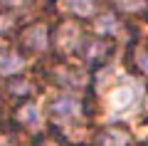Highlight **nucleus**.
I'll use <instances>...</instances> for the list:
<instances>
[{
  "label": "nucleus",
  "mask_w": 148,
  "mask_h": 146,
  "mask_svg": "<svg viewBox=\"0 0 148 146\" xmlns=\"http://www.w3.org/2000/svg\"><path fill=\"white\" fill-rule=\"evenodd\" d=\"M141 84H121V87H116L114 92H111L109 97V109H111V116L109 119H123L126 114H131V111L138 109V104H141Z\"/></svg>",
  "instance_id": "obj_1"
},
{
  "label": "nucleus",
  "mask_w": 148,
  "mask_h": 146,
  "mask_svg": "<svg viewBox=\"0 0 148 146\" xmlns=\"http://www.w3.org/2000/svg\"><path fill=\"white\" fill-rule=\"evenodd\" d=\"M82 111V104L79 99H74V97H62L52 104V116L57 121H67V119H74V116H79Z\"/></svg>",
  "instance_id": "obj_2"
},
{
  "label": "nucleus",
  "mask_w": 148,
  "mask_h": 146,
  "mask_svg": "<svg viewBox=\"0 0 148 146\" xmlns=\"http://www.w3.org/2000/svg\"><path fill=\"white\" fill-rule=\"evenodd\" d=\"M25 42L32 47V50H37V52L47 50V45H49V40H47V27H45V25L30 27V30L25 32Z\"/></svg>",
  "instance_id": "obj_3"
},
{
  "label": "nucleus",
  "mask_w": 148,
  "mask_h": 146,
  "mask_svg": "<svg viewBox=\"0 0 148 146\" xmlns=\"http://www.w3.org/2000/svg\"><path fill=\"white\" fill-rule=\"evenodd\" d=\"M25 67V60L15 52H0V74H15Z\"/></svg>",
  "instance_id": "obj_4"
},
{
  "label": "nucleus",
  "mask_w": 148,
  "mask_h": 146,
  "mask_svg": "<svg viewBox=\"0 0 148 146\" xmlns=\"http://www.w3.org/2000/svg\"><path fill=\"white\" fill-rule=\"evenodd\" d=\"M79 42V27L77 25H62V30H59V47L62 50H74V45Z\"/></svg>",
  "instance_id": "obj_5"
},
{
  "label": "nucleus",
  "mask_w": 148,
  "mask_h": 146,
  "mask_svg": "<svg viewBox=\"0 0 148 146\" xmlns=\"http://www.w3.org/2000/svg\"><path fill=\"white\" fill-rule=\"evenodd\" d=\"M62 8L69 12H74V15H91L94 12V0H62Z\"/></svg>",
  "instance_id": "obj_6"
},
{
  "label": "nucleus",
  "mask_w": 148,
  "mask_h": 146,
  "mask_svg": "<svg viewBox=\"0 0 148 146\" xmlns=\"http://www.w3.org/2000/svg\"><path fill=\"white\" fill-rule=\"evenodd\" d=\"M17 119L22 121V124H27V126H40V109H37L35 104H25L20 111H17Z\"/></svg>",
  "instance_id": "obj_7"
},
{
  "label": "nucleus",
  "mask_w": 148,
  "mask_h": 146,
  "mask_svg": "<svg viewBox=\"0 0 148 146\" xmlns=\"http://www.w3.org/2000/svg\"><path fill=\"white\" fill-rule=\"evenodd\" d=\"M94 30L99 32V35H114V32L119 30V25H116V20H114V15H101L99 20H96Z\"/></svg>",
  "instance_id": "obj_8"
},
{
  "label": "nucleus",
  "mask_w": 148,
  "mask_h": 146,
  "mask_svg": "<svg viewBox=\"0 0 148 146\" xmlns=\"http://www.w3.org/2000/svg\"><path fill=\"white\" fill-rule=\"evenodd\" d=\"M128 144V136L123 131H106L101 134V146H126Z\"/></svg>",
  "instance_id": "obj_9"
},
{
  "label": "nucleus",
  "mask_w": 148,
  "mask_h": 146,
  "mask_svg": "<svg viewBox=\"0 0 148 146\" xmlns=\"http://www.w3.org/2000/svg\"><path fill=\"white\" fill-rule=\"evenodd\" d=\"M116 5L121 8V10H141L143 0H116Z\"/></svg>",
  "instance_id": "obj_10"
},
{
  "label": "nucleus",
  "mask_w": 148,
  "mask_h": 146,
  "mask_svg": "<svg viewBox=\"0 0 148 146\" xmlns=\"http://www.w3.org/2000/svg\"><path fill=\"white\" fill-rule=\"evenodd\" d=\"M136 62H138V67H141L143 72L148 74V52H138V57H136Z\"/></svg>",
  "instance_id": "obj_11"
},
{
  "label": "nucleus",
  "mask_w": 148,
  "mask_h": 146,
  "mask_svg": "<svg viewBox=\"0 0 148 146\" xmlns=\"http://www.w3.org/2000/svg\"><path fill=\"white\" fill-rule=\"evenodd\" d=\"M10 25H12V20H10V17H8V15H0V30H8Z\"/></svg>",
  "instance_id": "obj_12"
},
{
  "label": "nucleus",
  "mask_w": 148,
  "mask_h": 146,
  "mask_svg": "<svg viewBox=\"0 0 148 146\" xmlns=\"http://www.w3.org/2000/svg\"><path fill=\"white\" fill-rule=\"evenodd\" d=\"M10 89H12V92H17V94H20V92H25V89H27V84H25V82H20V84H12Z\"/></svg>",
  "instance_id": "obj_13"
},
{
  "label": "nucleus",
  "mask_w": 148,
  "mask_h": 146,
  "mask_svg": "<svg viewBox=\"0 0 148 146\" xmlns=\"http://www.w3.org/2000/svg\"><path fill=\"white\" fill-rule=\"evenodd\" d=\"M0 146H10V139H8V136H3V139H0Z\"/></svg>",
  "instance_id": "obj_14"
}]
</instances>
